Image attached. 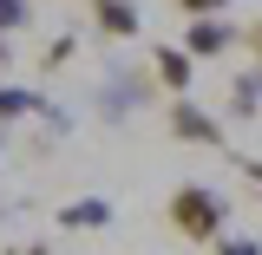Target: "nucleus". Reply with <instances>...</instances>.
<instances>
[{
    "label": "nucleus",
    "instance_id": "nucleus-4",
    "mask_svg": "<svg viewBox=\"0 0 262 255\" xmlns=\"http://www.w3.org/2000/svg\"><path fill=\"white\" fill-rule=\"evenodd\" d=\"M151 79H158L170 98H190V79H196V59L184 53V46H158L151 53Z\"/></svg>",
    "mask_w": 262,
    "mask_h": 255
},
{
    "label": "nucleus",
    "instance_id": "nucleus-7",
    "mask_svg": "<svg viewBox=\"0 0 262 255\" xmlns=\"http://www.w3.org/2000/svg\"><path fill=\"white\" fill-rule=\"evenodd\" d=\"M229 118H262V59H249L229 79Z\"/></svg>",
    "mask_w": 262,
    "mask_h": 255
},
{
    "label": "nucleus",
    "instance_id": "nucleus-15",
    "mask_svg": "<svg viewBox=\"0 0 262 255\" xmlns=\"http://www.w3.org/2000/svg\"><path fill=\"white\" fill-rule=\"evenodd\" d=\"M7 65H13V39H0V72H7Z\"/></svg>",
    "mask_w": 262,
    "mask_h": 255
},
{
    "label": "nucleus",
    "instance_id": "nucleus-10",
    "mask_svg": "<svg viewBox=\"0 0 262 255\" xmlns=\"http://www.w3.org/2000/svg\"><path fill=\"white\" fill-rule=\"evenodd\" d=\"M27 20H33V7H27V0H0V39H13Z\"/></svg>",
    "mask_w": 262,
    "mask_h": 255
},
{
    "label": "nucleus",
    "instance_id": "nucleus-5",
    "mask_svg": "<svg viewBox=\"0 0 262 255\" xmlns=\"http://www.w3.org/2000/svg\"><path fill=\"white\" fill-rule=\"evenodd\" d=\"M13 118H53V125H66L46 92H33V85H0V125H13Z\"/></svg>",
    "mask_w": 262,
    "mask_h": 255
},
{
    "label": "nucleus",
    "instance_id": "nucleus-6",
    "mask_svg": "<svg viewBox=\"0 0 262 255\" xmlns=\"http://www.w3.org/2000/svg\"><path fill=\"white\" fill-rule=\"evenodd\" d=\"M92 27L105 39H138L144 33V13L131 7V0H92Z\"/></svg>",
    "mask_w": 262,
    "mask_h": 255
},
{
    "label": "nucleus",
    "instance_id": "nucleus-14",
    "mask_svg": "<svg viewBox=\"0 0 262 255\" xmlns=\"http://www.w3.org/2000/svg\"><path fill=\"white\" fill-rule=\"evenodd\" d=\"M243 46H249V53H256V59H262V20H256V27H249V33H243Z\"/></svg>",
    "mask_w": 262,
    "mask_h": 255
},
{
    "label": "nucleus",
    "instance_id": "nucleus-12",
    "mask_svg": "<svg viewBox=\"0 0 262 255\" xmlns=\"http://www.w3.org/2000/svg\"><path fill=\"white\" fill-rule=\"evenodd\" d=\"M210 249H216V255H262V242H256V236H229V229H223Z\"/></svg>",
    "mask_w": 262,
    "mask_h": 255
},
{
    "label": "nucleus",
    "instance_id": "nucleus-8",
    "mask_svg": "<svg viewBox=\"0 0 262 255\" xmlns=\"http://www.w3.org/2000/svg\"><path fill=\"white\" fill-rule=\"evenodd\" d=\"M105 223H112V203H105V196H72L59 210V229H85V236H92V229H105Z\"/></svg>",
    "mask_w": 262,
    "mask_h": 255
},
{
    "label": "nucleus",
    "instance_id": "nucleus-9",
    "mask_svg": "<svg viewBox=\"0 0 262 255\" xmlns=\"http://www.w3.org/2000/svg\"><path fill=\"white\" fill-rule=\"evenodd\" d=\"M170 7H177L184 20H223V13L236 7V0H170Z\"/></svg>",
    "mask_w": 262,
    "mask_h": 255
},
{
    "label": "nucleus",
    "instance_id": "nucleus-11",
    "mask_svg": "<svg viewBox=\"0 0 262 255\" xmlns=\"http://www.w3.org/2000/svg\"><path fill=\"white\" fill-rule=\"evenodd\" d=\"M72 53H79V39H72V33H59V39H53V46H46V72H59V65H72Z\"/></svg>",
    "mask_w": 262,
    "mask_h": 255
},
{
    "label": "nucleus",
    "instance_id": "nucleus-3",
    "mask_svg": "<svg viewBox=\"0 0 262 255\" xmlns=\"http://www.w3.org/2000/svg\"><path fill=\"white\" fill-rule=\"evenodd\" d=\"M243 46V33L229 27V20H184V53L190 59H223Z\"/></svg>",
    "mask_w": 262,
    "mask_h": 255
},
{
    "label": "nucleus",
    "instance_id": "nucleus-2",
    "mask_svg": "<svg viewBox=\"0 0 262 255\" xmlns=\"http://www.w3.org/2000/svg\"><path fill=\"white\" fill-rule=\"evenodd\" d=\"M164 131L177 137V144H196V151H223L229 144V131L216 111H203L196 98H170V111H164Z\"/></svg>",
    "mask_w": 262,
    "mask_h": 255
},
{
    "label": "nucleus",
    "instance_id": "nucleus-13",
    "mask_svg": "<svg viewBox=\"0 0 262 255\" xmlns=\"http://www.w3.org/2000/svg\"><path fill=\"white\" fill-rule=\"evenodd\" d=\"M236 170H243V177H249V183L262 190V157H236Z\"/></svg>",
    "mask_w": 262,
    "mask_h": 255
},
{
    "label": "nucleus",
    "instance_id": "nucleus-1",
    "mask_svg": "<svg viewBox=\"0 0 262 255\" xmlns=\"http://www.w3.org/2000/svg\"><path fill=\"white\" fill-rule=\"evenodd\" d=\"M164 216H170V229H177L184 242L210 249V242L229 229V203H223V190H210V183H177L170 203H164Z\"/></svg>",
    "mask_w": 262,
    "mask_h": 255
}]
</instances>
